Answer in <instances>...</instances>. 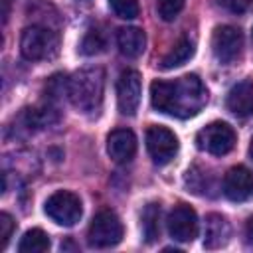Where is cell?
Instances as JSON below:
<instances>
[{"label":"cell","instance_id":"6da1fadb","mask_svg":"<svg viewBox=\"0 0 253 253\" xmlns=\"http://www.w3.org/2000/svg\"><path fill=\"white\" fill-rule=\"evenodd\" d=\"M150 103L164 115L188 119L204 109L208 103V91L198 75L188 73L174 81H152Z\"/></svg>","mask_w":253,"mask_h":253},{"label":"cell","instance_id":"7a4b0ae2","mask_svg":"<svg viewBox=\"0 0 253 253\" xmlns=\"http://www.w3.org/2000/svg\"><path fill=\"white\" fill-rule=\"evenodd\" d=\"M105 89V73L101 67H85L79 69L67 79V95L75 109L81 113H97L103 103Z\"/></svg>","mask_w":253,"mask_h":253},{"label":"cell","instance_id":"3957f363","mask_svg":"<svg viewBox=\"0 0 253 253\" xmlns=\"http://www.w3.org/2000/svg\"><path fill=\"white\" fill-rule=\"evenodd\" d=\"M57 36L43 26H30L22 32L20 51L28 61L49 59L57 51Z\"/></svg>","mask_w":253,"mask_h":253},{"label":"cell","instance_id":"277c9868","mask_svg":"<svg viewBox=\"0 0 253 253\" xmlns=\"http://www.w3.org/2000/svg\"><path fill=\"white\" fill-rule=\"evenodd\" d=\"M123 239V223L119 215L113 210H101L95 213L89 231H87V241L95 249H107Z\"/></svg>","mask_w":253,"mask_h":253},{"label":"cell","instance_id":"5b68a950","mask_svg":"<svg viewBox=\"0 0 253 253\" xmlns=\"http://www.w3.org/2000/svg\"><path fill=\"white\" fill-rule=\"evenodd\" d=\"M235 130L227 125V123H221V121H215V123H210L206 125L198 134H196V144L200 150H206L213 156H223L227 152L233 150L235 146Z\"/></svg>","mask_w":253,"mask_h":253},{"label":"cell","instance_id":"8992f818","mask_svg":"<svg viewBox=\"0 0 253 253\" xmlns=\"http://www.w3.org/2000/svg\"><path fill=\"white\" fill-rule=\"evenodd\" d=\"M43 211L47 213L49 219H53L55 223L65 225V227L75 225L83 213L79 196H75L73 192H65V190L51 194L43 206Z\"/></svg>","mask_w":253,"mask_h":253},{"label":"cell","instance_id":"52a82bcc","mask_svg":"<svg viewBox=\"0 0 253 253\" xmlns=\"http://www.w3.org/2000/svg\"><path fill=\"white\" fill-rule=\"evenodd\" d=\"M243 47V34L233 26H217L211 36V51L223 65L233 63Z\"/></svg>","mask_w":253,"mask_h":253},{"label":"cell","instance_id":"ba28073f","mask_svg":"<svg viewBox=\"0 0 253 253\" xmlns=\"http://www.w3.org/2000/svg\"><path fill=\"white\" fill-rule=\"evenodd\" d=\"M146 148L154 164H168L178 152V138L166 126H150L146 130Z\"/></svg>","mask_w":253,"mask_h":253},{"label":"cell","instance_id":"9c48e42d","mask_svg":"<svg viewBox=\"0 0 253 253\" xmlns=\"http://www.w3.org/2000/svg\"><path fill=\"white\" fill-rule=\"evenodd\" d=\"M168 233L174 241L190 243L198 235V215L188 204H178L168 215Z\"/></svg>","mask_w":253,"mask_h":253},{"label":"cell","instance_id":"30bf717a","mask_svg":"<svg viewBox=\"0 0 253 253\" xmlns=\"http://www.w3.org/2000/svg\"><path fill=\"white\" fill-rule=\"evenodd\" d=\"M117 103L123 115L132 117L140 105V75L134 69H125L117 81Z\"/></svg>","mask_w":253,"mask_h":253},{"label":"cell","instance_id":"8fae6325","mask_svg":"<svg viewBox=\"0 0 253 253\" xmlns=\"http://www.w3.org/2000/svg\"><path fill=\"white\" fill-rule=\"evenodd\" d=\"M223 194L231 202H245L253 196V174L245 166H233L223 176Z\"/></svg>","mask_w":253,"mask_h":253},{"label":"cell","instance_id":"7c38bea8","mask_svg":"<svg viewBox=\"0 0 253 253\" xmlns=\"http://www.w3.org/2000/svg\"><path fill=\"white\" fill-rule=\"evenodd\" d=\"M107 152L119 164L130 162L134 152H136V136H134V132L128 130V128L111 130V134L107 136Z\"/></svg>","mask_w":253,"mask_h":253},{"label":"cell","instance_id":"4fadbf2b","mask_svg":"<svg viewBox=\"0 0 253 253\" xmlns=\"http://www.w3.org/2000/svg\"><path fill=\"white\" fill-rule=\"evenodd\" d=\"M225 105L235 117H241V119L253 117V81L243 79L235 83L227 93Z\"/></svg>","mask_w":253,"mask_h":253},{"label":"cell","instance_id":"5bb4252c","mask_svg":"<svg viewBox=\"0 0 253 253\" xmlns=\"http://www.w3.org/2000/svg\"><path fill=\"white\" fill-rule=\"evenodd\" d=\"M229 239V223L219 213H210L204 225V247L206 249H219Z\"/></svg>","mask_w":253,"mask_h":253},{"label":"cell","instance_id":"9a60e30c","mask_svg":"<svg viewBox=\"0 0 253 253\" xmlns=\"http://www.w3.org/2000/svg\"><path fill=\"white\" fill-rule=\"evenodd\" d=\"M117 45H119V49H121L123 55H126V57H138L144 51L146 36H144V32L140 28L126 26V28H121L117 32Z\"/></svg>","mask_w":253,"mask_h":253},{"label":"cell","instance_id":"2e32d148","mask_svg":"<svg viewBox=\"0 0 253 253\" xmlns=\"http://www.w3.org/2000/svg\"><path fill=\"white\" fill-rule=\"evenodd\" d=\"M160 215H162L160 204L150 202L144 206L142 215H140V229H142V237L146 243H154L160 237Z\"/></svg>","mask_w":253,"mask_h":253},{"label":"cell","instance_id":"e0dca14e","mask_svg":"<svg viewBox=\"0 0 253 253\" xmlns=\"http://www.w3.org/2000/svg\"><path fill=\"white\" fill-rule=\"evenodd\" d=\"M192 55H194V43H192L188 38H182V40H178V42L174 43V47L162 57L160 67H162V69L180 67V65H184Z\"/></svg>","mask_w":253,"mask_h":253},{"label":"cell","instance_id":"ac0fdd59","mask_svg":"<svg viewBox=\"0 0 253 253\" xmlns=\"http://www.w3.org/2000/svg\"><path fill=\"white\" fill-rule=\"evenodd\" d=\"M49 249V237L43 229L40 227H34V229H28L20 243H18V251L20 253H43Z\"/></svg>","mask_w":253,"mask_h":253},{"label":"cell","instance_id":"d6986e66","mask_svg":"<svg viewBox=\"0 0 253 253\" xmlns=\"http://www.w3.org/2000/svg\"><path fill=\"white\" fill-rule=\"evenodd\" d=\"M105 47H107V40H105L103 32L97 30V28H91V30H87V34L83 36L79 49H81L83 55H97V53L105 51Z\"/></svg>","mask_w":253,"mask_h":253},{"label":"cell","instance_id":"ffe728a7","mask_svg":"<svg viewBox=\"0 0 253 253\" xmlns=\"http://www.w3.org/2000/svg\"><path fill=\"white\" fill-rule=\"evenodd\" d=\"M109 6L117 18L134 20L138 16V0H109Z\"/></svg>","mask_w":253,"mask_h":253},{"label":"cell","instance_id":"44dd1931","mask_svg":"<svg viewBox=\"0 0 253 253\" xmlns=\"http://www.w3.org/2000/svg\"><path fill=\"white\" fill-rule=\"evenodd\" d=\"M186 0H156V12L164 22H172L184 8Z\"/></svg>","mask_w":253,"mask_h":253},{"label":"cell","instance_id":"7402d4cb","mask_svg":"<svg viewBox=\"0 0 253 253\" xmlns=\"http://www.w3.org/2000/svg\"><path fill=\"white\" fill-rule=\"evenodd\" d=\"M186 186L194 192V194H206V188H210L206 174L200 172V168H192L186 172Z\"/></svg>","mask_w":253,"mask_h":253},{"label":"cell","instance_id":"603a6c76","mask_svg":"<svg viewBox=\"0 0 253 253\" xmlns=\"http://www.w3.org/2000/svg\"><path fill=\"white\" fill-rule=\"evenodd\" d=\"M14 227H16V223H14L12 215L6 213V211H2V213H0V247H2V249H6V245H8L10 237H12Z\"/></svg>","mask_w":253,"mask_h":253},{"label":"cell","instance_id":"cb8c5ba5","mask_svg":"<svg viewBox=\"0 0 253 253\" xmlns=\"http://www.w3.org/2000/svg\"><path fill=\"white\" fill-rule=\"evenodd\" d=\"M215 2L217 6H221L231 14H245L247 10L253 8V0H215Z\"/></svg>","mask_w":253,"mask_h":253},{"label":"cell","instance_id":"d4e9b609","mask_svg":"<svg viewBox=\"0 0 253 253\" xmlns=\"http://www.w3.org/2000/svg\"><path fill=\"white\" fill-rule=\"evenodd\" d=\"M245 237L249 243H253V217H249L245 223Z\"/></svg>","mask_w":253,"mask_h":253},{"label":"cell","instance_id":"484cf974","mask_svg":"<svg viewBox=\"0 0 253 253\" xmlns=\"http://www.w3.org/2000/svg\"><path fill=\"white\" fill-rule=\"evenodd\" d=\"M2 2V6H4V12H2V22H6L8 20V0H0Z\"/></svg>","mask_w":253,"mask_h":253},{"label":"cell","instance_id":"4316f807","mask_svg":"<svg viewBox=\"0 0 253 253\" xmlns=\"http://www.w3.org/2000/svg\"><path fill=\"white\" fill-rule=\"evenodd\" d=\"M249 156H251V160H253V138H251V144H249Z\"/></svg>","mask_w":253,"mask_h":253}]
</instances>
